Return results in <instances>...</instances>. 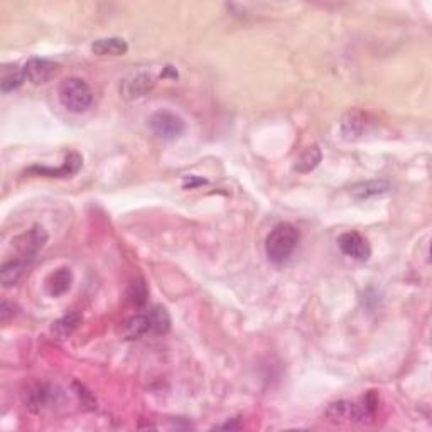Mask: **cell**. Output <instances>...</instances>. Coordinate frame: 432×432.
I'll use <instances>...</instances> for the list:
<instances>
[{"label":"cell","instance_id":"19","mask_svg":"<svg viewBox=\"0 0 432 432\" xmlns=\"http://www.w3.org/2000/svg\"><path fill=\"white\" fill-rule=\"evenodd\" d=\"M321 159H323V152L318 146L307 147V149L299 155L298 161H295L294 171H298V173H301V174L311 173V171H314L316 167L319 166Z\"/></svg>","mask_w":432,"mask_h":432},{"label":"cell","instance_id":"9","mask_svg":"<svg viewBox=\"0 0 432 432\" xmlns=\"http://www.w3.org/2000/svg\"><path fill=\"white\" fill-rule=\"evenodd\" d=\"M24 73H26L27 82L33 85H44L59 73V65L49 59L33 58L24 65Z\"/></svg>","mask_w":432,"mask_h":432},{"label":"cell","instance_id":"22","mask_svg":"<svg viewBox=\"0 0 432 432\" xmlns=\"http://www.w3.org/2000/svg\"><path fill=\"white\" fill-rule=\"evenodd\" d=\"M10 318H14V304L7 301V299H3L2 307H0V319L6 323V321H9Z\"/></svg>","mask_w":432,"mask_h":432},{"label":"cell","instance_id":"24","mask_svg":"<svg viewBox=\"0 0 432 432\" xmlns=\"http://www.w3.org/2000/svg\"><path fill=\"white\" fill-rule=\"evenodd\" d=\"M237 424H231V422H228V424H225V426H222L219 427V429H237Z\"/></svg>","mask_w":432,"mask_h":432},{"label":"cell","instance_id":"18","mask_svg":"<svg viewBox=\"0 0 432 432\" xmlns=\"http://www.w3.org/2000/svg\"><path fill=\"white\" fill-rule=\"evenodd\" d=\"M365 117L362 114H348L341 120V134L346 141H357L365 132Z\"/></svg>","mask_w":432,"mask_h":432},{"label":"cell","instance_id":"3","mask_svg":"<svg viewBox=\"0 0 432 432\" xmlns=\"http://www.w3.org/2000/svg\"><path fill=\"white\" fill-rule=\"evenodd\" d=\"M324 417L334 424H367L375 417V410L363 400V403L338 400L327 406Z\"/></svg>","mask_w":432,"mask_h":432},{"label":"cell","instance_id":"13","mask_svg":"<svg viewBox=\"0 0 432 432\" xmlns=\"http://www.w3.org/2000/svg\"><path fill=\"white\" fill-rule=\"evenodd\" d=\"M91 51L98 56H122L129 51V44L122 38H102L91 44Z\"/></svg>","mask_w":432,"mask_h":432},{"label":"cell","instance_id":"10","mask_svg":"<svg viewBox=\"0 0 432 432\" xmlns=\"http://www.w3.org/2000/svg\"><path fill=\"white\" fill-rule=\"evenodd\" d=\"M83 166V159L78 152H71V154L66 155L65 162H63L61 167H41V166H34L31 167L29 173L34 174H41V176H49V178H71V176L78 173Z\"/></svg>","mask_w":432,"mask_h":432},{"label":"cell","instance_id":"20","mask_svg":"<svg viewBox=\"0 0 432 432\" xmlns=\"http://www.w3.org/2000/svg\"><path fill=\"white\" fill-rule=\"evenodd\" d=\"M149 319H151V331L152 334H166L171 330V314L167 313L166 307L162 306H154L149 311Z\"/></svg>","mask_w":432,"mask_h":432},{"label":"cell","instance_id":"4","mask_svg":"<svg viewBox=\"0 0 432 432\" xmlns=\"http://www.w3.org/2000/svg\"><path fill=\"white\" fill-rule=\"evenodd\" d=\"M149 125L152 132L164 141H176L186 130V123L178 114L169 110H159L151 115Z\"/></svg>","mask_w":432,"mask_h":432},{"label":"cell","instance_id":"21","mask_svg":"<svg viewBox=\"0 0 432 432\" xmlns=\"http://www.w3.org/2000/svg\"><path fill=\"white\" fill-rule=\"evenodd\" d=\"M127 298H129V301L134 304V306L137 307L146 306L147 299H149V289H147L146 282L141 281V279L132 282L129 289H127Z\"/></svg>","mask_w":432,"mask_h":432},{"label":"cell","instance_id":"14","mask_svg":"<svg viewBox=\"0 0 432 432\" xmlns=\"http://www.w3.org/2000/svg\"><path fill=\"white\" fill-rule=\"evenodd\" d=\"M122 333L127 339H139L152 333L149 314H135L122 324Z\"/></svg>","mask_w":432,"mask_h":432},{"label":"cell","instance_id":"11","mask_svg":"<svg viewBox=\"0 0 432 432\" xmlns=\"http://www.w3.org/2000/svg\"><path fill=\"white\" fill-rule=\"evenodd\" d=\"M31 263H33V260L19 257V255H15L12 260L3 262L2 267H0V281H2V286L3 287L15 286Z\"/></svg>","mask_w":432,"mask_h":432},{"label":"cell","instance_id":"16","mask_svg":"<svg viewBox=\"0 0 432 432\" xmlns=\"http://www.w3.org/2000/svg\"><path fill=\"white\" fill-rule=\"evenodd\" d=\"M390 191V184L387 181H367V183H360L357 186L351 187V196L358 201H363V199L373 198V196L385 194Z\"/></svg>","mask_w":432,"mask_h":432},{"label":"cell","instance_id":"2","mask_svg":"<svg viewBox=\"0 0 432 432\" xmlns=\"http://www.w3.org/2000/svg\"><path fill=\"white\" fill-rule=\"evenodd\" d=\"M58 97L61 105L73 114H83L93 103V91H91L90 85L85 79L76 78V76H71V78L63 79L59 83Z\"/></svg>","mask_w":432,"mask_h":432},{"label":"cell","instance_id":"7","mask_svg":"<svg viewBox=\"0 0 432 432\" xmlns=\"http://www.w3.org/2000/svg\"><path fill=\"white\" fill-rule=\"evenodd\" d=\"M155 86V78L149 73H132L120 82V93L127 100H137L151 93Z\"/></svg>","mask_w":432,"mask_h":432},{"label":"cell","instance_id":"23","mask_svg":"<svg viewBox=\"0 0 432 432\" xmlns=\"http://www.w3.org/2000/svg\"><path fill=\"white\" fill-rule=\"evenodd\" d=\"M206 183H208L206 179L196 178V176H190V178H186L183 181V187H186V190H193V187L203 186V184H206Z\"/></svg>","mask_w":432,"mask_h":432},{"label":"cell","instance_id":"5","mask_svg":"<svg viewBox=\"0 0 432 432\" xmlns=\"http://www.w3.org/2000/svg\"><path fill=\"white\" fill-rule=\"evenodd\" d=\"M59 397H61V392L51 383H33L22 392L24 403L34 412H41L47 407H53Z\"/></svg>","mask_w":432,"mask_h":432},{"label":"cell","instance_id":"8","mask_svg":"<svg viewBox=\"0 0 432 432\" xmlns=\"http://www.w3.org/2000/svg\"><path fill=\"white\" fill-rule=\"evenodd\" d=\"M338 247L346 257L357 260V262H367L371 257L370 243L357 231H346V233L339 235Z\"/></svg>","mask_w":432,"mask_h":432},{"label":"cell","instance_id":"6","mask_svg":"<svg viewBox=\"0 0 432 432\" xmlns=\"http://www.w3.org/2000/svg\"><path fill=\"white\" fill-rule=\"evenodd\" d=\"M47 242V233L43 226L34 225L31 230H27L26 233H22L21 237L14 240V247L17 250L19 257L34 260L36 255L39 254V250L46 245Z\"/></svg>","mask_w":432,"mask_h":432},{"label":"cell","instance_id":"12","mask_svg":"<svg viewBox=\"0 0 432 432\" xmlns=\"http://www.w3.org/2000/svg\"><path fill=\"white\" fill-rule=\"evenodd\" d=\"M71 284H73L71 269L61 267V269L49 274V277L46 279V291L51 298H61V295H65L71 289Z\"/></svg>","mask_w":432,"mask_h":432},{"label":"cell","instance_id":"17","mask_svg":"<svg viewBox=\"0 0 432 432\" xmlns=\"http://www.w3.org/2000/svg\"><path fill=\"white\" fill-rule=\"evenodd\" d=\"M79 324H82V314L76 313V311H71V313L65 314L63 318H59L58 321L53 323L51 331H53V334L58 336L59 339H66L68 336H71L78 330Z\"/></svg>","mask_w":432,"mask_h":432},{"label":"cell","instance_id":"1","mask_svg":"<svg viewBox=\"0 0 432 432\" xmlns=\"http://www.w3.org/2000/svg\"><path fill=\"white\" fill-rule=\"evenodd\" d=\"M301 235L292 223H279L272 228L269 237L265 240V254L272 263L282 265L292 257Z\"/></svg>","mask_w":432,"mask_h":432},{"label":"cell","instance_id":"15","mask_svg":"<svg viewBox=\"0 0 432 432\" xmlns=\"http://www.w3.org/2000/svg\"><path fill=\"white\" fill-rule=\"evenodd\" d=\"M26 82V73L24 68H19L17 65H6L2 68V76H0V90L2 93H9V91L17 90Z\"/></svg>","mask_w":432,"mask_h":432}]
</instances>
